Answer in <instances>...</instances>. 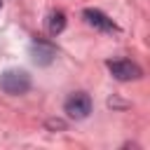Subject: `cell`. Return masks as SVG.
Masks as SVG:
<instances>
[{
    "mask_svg": "<svg viewBox=\"0 0 150 150\" xmlns=\"http://www.w3.org/2000/svg\"><path fill=\"white\" fill-rule=\"evenodd\" d=\"M63 110L70 120H87L89 112H91V96L87 91H73L66 98Z\"/></svg>",
    "mask_w": 150,
    "mask_h": 150,
    "instance_id": "7a4b0ae2",
    "label": "cell"
},
{
    "mask_svg": "<svg viewBox=\"0 0 150 150\" xmlns=\"http://www.w3.org/2000/svg\"><path fill=\"white\" fill-rule=\"evenodd\" d=\"M105 66H108L110 75H112L115 80H120V82L138 80V77L143 75V70H141L134 61H129V59H110V61H105Z\"/></svg>",
    "mask_w": 150,
    "mask_h": 150,
    "instance_id": "3957f363",
    "label": "cell"
},
{
    "mask_svg": "<svg viewBox=\"0 0 150 150\" xmlns=\"http://www.w3.org/2000/svg\"><path fill=\"white\" fill-rule=\"evenodd\" d=\"M47 129H52V131H66V122L63 120H59V117H52V120H47Z\"/></svg>",
    "mask_w": 150,
    "mask_h": 150,
    "instance_id": "52a82bcc",
    "label": "cell"
},
{
    "mask_svg": "<svg viewBox=\"0 0 150 150\" xmlns=\"http://www.w3.org/2000/svg\"><path fill=\"white\" fill-rule=\"evenodd\" d=\"M82 16H84V21H87L91 28H96V30H101V33H117V30H120L117 23H115L108 14H103L101 9L87 7V9L82 12Z\"/></svg>",
    "mask_w": 150,
    "mask_h": 150,
    "instance_id": "277c9868",
    "label": "cell"
},
{
    "mask_svg": "<svg viewBox=\"0 0 150 150\" xmlns=\"http://www.w3.org/2000/svg\"><path fill=\"white\" fill-rule=\"evenodd\" d=\"M30 59L38 66H49L56 59V47L47 40H33L30 42Z\"/></svg>",
    "mask_w": 150,
    "mask_h": 150,
    "instance_id": "5b68a950",
    "label": "cell"
},
{
    "mask_svg": "<svg viewBox=\"0 0 150 150\" xmlns=\"http://www.w3.org/2000/svg\"><path fill=\"white\" fill-rule=\"evenodd\" d=\"M0 89L9 96H21L30 89V75L21 68H9L0 75Z\"/></svg>",
    "mask_w": 150,
    "mask_h": 150,
    "instance_id": "6da1fadb",
    "label": "cell"
},
{
    "mask_svg": "<svg viewBox=\"0 0 150 150\" xmlns=\"http://www.w3.org/2000/svg\"><path fill=\"white\" fill-rule=\"evenodd\" d=\"M0 7H2V0H0Z\"/></svg>",
    "mask_w": 150,
    "mask_h": 150,
    "instance_id": "ba28073f",
    "label": "cell"
},
{
    "mask_svg": "<svg viewBox=\"0 0 150 150\" xmlns=\"http://www.w3.org/2000/svg\"><path fill=\"white\" fill-rule=\"evenodd\" d=\"M66 28V14L63 12H49V16H47V30L52 33V35H59L61 30Z\"/></svg>",
    "mask_w": 150,
    "mask_h": 150,
    "instance_id": "8992f818",
    "label": "cell"
}]
</instances>
